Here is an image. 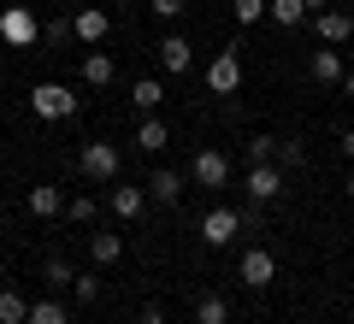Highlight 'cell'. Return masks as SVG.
<instances>
[{
	"instance_id": "1",
	"label": "cell",
	"mask_w": 354,
	"mask_h": 324,
	"mask_svg": "<svg viewBox=\"0 0 354 324\" xmlns=\"http://www.w3.org/2000/svg\"><path fill=\"white\" fill-rule=\"evenodd\" d=\"M30 113L48 118V124H59V118L77 113V95H71L65 83H36V88H30Z\"/></svg>"
},
{
	"instance_id": "2",
	"label": "cell",
	"mask_w": 354,
	"mask_h": 324,
	"mask_svg": "<svg viewBox=\"0 0 354 324\" xmlns=\"http://www.w3.org/2000/svg\"><path fill=\"white\" fill-rule=\"evenodd\" d=\"M236 236H242V207H213L201 218V242L207 248H230Z\"/></svg>"
},
{
	"instance_id": "3",
	"label": "cell",
	"mask_w": 354,
	"mask_h": 324,
	"mask_svg": "<svg viewBox=\"0 0 354 324\" xmlns=\"http://www.w3.org/2000/svg\"><path fill=\"white\" fill-rule=\"evenodd\" d=\"M77 165H83V177H95V183H118V148L113 142H83Z\"/></svg>"
},
{
	"instance_id": "4",
	"label": "cell",
	"mask_w": 354,
	"mask_h": 324,
	"mask_svg": "<svg viewBox=\"0 0 354 324\" xmlns=\"http://www.w3.org/2000/svg\"><path fill=\"white\" fill-rule=\"evenodd\" d=\"M189 177L201 189H225V177H230V160L218 148H195V160H189Z\"/></svg>"
},
{
	"instance_id": "5",
	"label": "cell",
	"mask_w": 354,
	"mask_h": 324,
	"mask_svg": "<svg viewBox=\"0 0 354 324\" xmlns=\"http://www.w3.org/2000/svg\"><path fill=\"white\" fill-rule=\"evenodd\" d=\"M0 36L12 41V48H30V41L41 36V24H36L30 6H6V12H0Z\"/></svg>"
},
{
	"instance_id": "6",
	"label": "cell",
	"mask_w": 354,
	"mask_h": 324,
	"mask_svg": "<svg viewBox=\"0 0 354 324\" xmlns=\"http://www.w3.org/2000/svg\"><path fill=\"white\" fill-rule=\"evenodd\" d=\"M207 88H213V95H236V88H242V59H236V48H225L213 65H207Z\"/></svg>"
},
{
	"instance_id": "7",
	"label": "cell",
	"mask_w": 354,
	"mask_h": 324,
	"mask_svg": "<svg viewBox=\"0 0 354 324\" xmlns=\"http://www.w3.org/2000/svg\"><path fill=\"white\" fill-rule=\"evenodd\" d=\"M236 277H242L248 289H272V277H278V260H272L266 248H248V254H242V265H236Z\"/></svg>"
},
{
	"instance_id": "8",
	"label": "cell",
	"mask_w": 354,
	"mask_h": 324,
	"mask_svg": "<svg viewBox=\"0 0 354 324\" xmlns=\"http://www.w3.org/2000/svg\"><path fill=\"white\" fill-rule=\"evenodd\" d=\"M106 207H113V218H142L148 189H142V183H113V189H106Z\"/></svg>"
},
{
	"instance_id": "9",
	"label": "cell",
	"mask_w": 354,
	"mask_h": 324,
	"mask_svg": "<svg viewBox=\"0 0 354 324\" xmlns=\"http://www.w3.org/2000/svg\"><path fill=\"white\" fill-rule=\"evenodd\" d=\"M307 77H313V83H325V88H342V53L337 48H313V59H307Z\"/></svg>"
},
{
	"instance_id": "10",
	"label": "cell",
	"mask_w": 354,
	"mask_h": 324,
	"mask_svg": "<svg viewBox=\"0 0 354 324\" xmlns=\"http://www.w3.org/2000/svg\"><path fill=\"white\" fill-rule=\"evenodd\" d=\"M313 18H319V41H325V48H337V41H354V18H348V12L325 6V12H313Z\"/></svg>"
},
{
	"instance_id": "11",
	"label": "cell",
	"mask_w": 354,
	"mask_h": 324,
	"mask_svg": "<svg viewBox=\"0 0 354 324\" xmlns=\"http://www.w3.org/2000/svg\"><path fill=\"white\" fill-rule=\"evenodd\" d=\"M283 195V171L278 165H248V200H272Z\"/></svg>"
},
{
	"instance_id": "12",
	"label": "cell",
	"mask_w": 354,
	"mask_h": 324,
	"mask_svg": "<svg viewBox=\"0 0 354 324\" xmlns=\"http://www.w3.org/2000/svg\"><path fill=\"white\" fill-rule=\"evenodd\" d=\"M160 100H165V83H160V77H136V83H130V106H136L142 118L160 113Z\"/></svg>"
},
{
	"instance_id": "13",
	"label": "cell",
	"mask_w": 354,
	"mask_h": 324,
	"mask_svg": "<svg viewBox=\"0 0 354 324\" xmlns=\"http://www.w3.org/2000/svg\"><path fill=\"white\" fill-rule=\"evenodd\" d=\"M71 30H77V41L101 48V41H106V12H101V6H83V12L71 18Z\"/></svg>"
},
{
	"instance_id": "14",
	"label": "cell",
	"mask_w": 354,
	"mask_h": 324,
	"mask_svg": "<svg viewBox=\"0 0 354 324\" xmlns=\"http://www.w3.org/2000/svg\"><path fill=\"white\" fill-rule=\"evenodd\" d=\"M189 65H195V48H189V41H183V36H165L160 41V71H189Z\"/></svg>"
},
{
	"instance_id": "15",
	"label": "cell",
	"mask_w": 354,
	"mask_h": 324,
	"mask_svg": "<svg viewBox=\"0 0 354 324\" xmlns=\"http://www.w3.org/2000/svg\"><path fill=\"white\" fill-rule=\"evenodd\" d=\"M136 148H142V153H165V148H171V130H165L160 118L148 113V118L136 124Z\"/></svg>"
},
{
	"instance_id": "16",
	"label": "cell",
	"mask_w": 354,
	"mask_h": 324,
	"mask_svg": "<svg viewBox=\"0 0 354 324\" xmlns=\"http://www.w3.org/2000/svg\"><path fill=\"white\" fill-rule=\"evenodd\" d=\"M88 260H95V265H118V260H124V236H113V230L88 236Z\"/></svg>"
},
{
	"instance_id": "17",
	"label": "cell",
	"mask_w": 354,
	"mask_h": 324,
	"mask_svg": "<svg viewBox=\"0 0 354 324\" xmlns=\"http://www.w3.org/2000/svg\"><path fill=\"white\" fill-rule=\"evenodd\" d=\"M113 71H118V65H113V53H101V48H95V53L83 59V83H88V88H106V83H113Z\"/></svg>"
},
{
	"instance_id": "18",
	"label": "cell",
	"mask_w": 354,
	"mask_h": 324,
	"mask_svg": "<svg viewBox=\"0 0 354 324\" xmlns=\"http://www.w3.org/2000/svg\"><path fill=\"white\" fill-rule=\"evenodd\" d=\"M59 207H65L59 183H36V189H30V212H36V218H59Z\"/></svg>"
},
{
	"instance_id": "19",
	"label": "cell",
	"mask_w": 354,
	"mask_h": 324,
	"mask_svg": "<svg viewBox=\"0 0 354 324\" xmlns=\"http://www.w3.org/2000/svg\"><path fill=\"white\" fill-rule=\"evenodd\" d=\"M195 324H230V301L225 295H201L195 301Z\"/></svg>"
},
{
	"instance_id": "20",
	"label": "cell",
	"mask_w": 354,
	"mask_h": 324,
	"mask_svg": "<svg viewBox=\"0 0 354 324\" xmlns=\"http://www.w3.org/2000/svg\"><path fill=\"white\" fill-rule=\"evenodd\" d=\"M0 324H30V301L18 289H0Z\"/></svg>"
},
{
	"instance_id": "21",
	"label": "cell",
	"mask_w": 354,
	"mask_h": 324,
	"mask_svg": "<svg viewBox=\"0 0 354 324\" xmlns=\"http://www.w3.org/2000/svg\"><path fill=\"white\" fill-rule=\"evenodd\" d=\"M153 200H165V207H171V200H183V177H177V171H153Z\"/></svg>"
},
{
	"instance_id": "22",
	"label": "cell",
	"mask_w": 354,
	"mask_h": 324,
	"mask_svg": "<svg viewBox=\"0 0 354 324\" xmlns=\"http://www.w3.org/2000/svg\"><path fill=\"white\" fill-rule=\"evenodd\" d=\"M266 18H272V24H283V30H295V24L307 18V6H301V0H272V12H266Z\"/></svg>"
},
{
	"instance_id": "23",
	"label": "cell",
	"mask_w": 354,
	"mask_h": 324,
	"mask_svg": "<svg viewBox=\"0 0 354 324\" xmlns=\"http://www.w3.org/2000/svg\"><path fill=\"white\" fill-rule=\"evenodd\" d=\"M278 160V136H248V165H272Z\"/></svg>"
},
{
	"instance_id": "24",
	"label": "cell",
	"mask_w": 354,
	"mask_h": 324,
	"mask_svg": "<svg viewBox=\"0 0 354 324\" xmlns=\"http://www.w3.org/2000/svg\"><path fill=\"white\" fill-rule=\"evenodd\" d=\"M30 324H71V312H65L59 301H36V307H30Z\"/></svg>"
},
{
	"instance_id": "25",
	"label": "cell",
	"mask_w": 354,
	"mask_h": 324,
	"mask_svg": "<svg viewBox=\"0 0 354 324\" xmlns=\"http://www.w3.org/2000/svg\"><path fill=\"white\" fill-rule=\"evenodd\" d=\"M230 12H236V24H260V18L272 12V0H236Z\"/></svg>"
},
{
	"instance_id": "26",
	"label": "cell",
	"mask_w": 354,
	"mask_h": 324,
	"mask_svg": "<svg viewBox=\"0 0 354 324\" xmlns=\"http://www.w3.org/2000/svg\"><path fill=\"white\" fill-rule=\"evenodd\" d=\"M95 212H101V200H95V195H77L71 207H65V218H71V225H88Z\"/></svg>"
},
{
	"instance_id": "27",
	"label": "cell",
	"mask_w": 354,
	"mask_h": 324,
	"mask_svg": "<svg viewBox=\"0 0 354 324\" xmlns=\"http://www.w3.org/2000/svg\"><path fill=\"white\" fill-rule=\"evenodd\" d=\"M71 295L83 301V307H88V301H101V277H95V271H77V283H71Z\"/></svg>"
},
{
	"instance_id": "28",
	"label": "cell",
	"mask_w": 354,
	"mask_h": 324,
	"mask_svg": "<svg viewBox=\"0 0 354 324\" xmlns=\"http://www.w3.org/2000/svg\"><path fill=\"white\" fill-rule=\"evenodd\" d=\"M301 160H307V148H301V142H278V160H272V165H278V171H295Z\"/></svg>"
},
{
	"instance_id": "29",
	"label": "cell",
	"mask_w": 354,
	"mask_h": 324,
	"mask_svg": "<svg viewBox=\"0 0 354 324\" xmlns=\"http://www.w3.org/2000/svg\"><path fill=\"white\" fill-rule=\"evenodd\" d=\"M48 283H53V289H71V283H77L71 260H48Z\"/></svg>"
},
{
	"instance_id": "30",
	"label": "cell",
	"mask_w": 354,
	"mask_h": 324,
	"mask_svg": "<svg viewBox=\"0 0 354 324\" xmlns=\"http://www.w3.org/2000/svg\"><path fill=\"white\" fill-rule=\"evenodd\" d=\"M148 6H153V18H183L189 0H148Z\"/></svg>"
},
{
	"instance_id": "31",
	"label": "cell",
	"mask_w": 354,
	"mask_h": 324,
	"mask_svg": "<svg viewBox=\"0 0 354 324\" xmlns=\"http://www.w3.org/2000/svg\"><path fill=\"white\" fill-rule=\"evenodd\" d=\"M136 324H165V312H160V307H142V318H136Z\"/></svg>"
},
{
	"instance_id": "32",
	"label": "cell",
	"mask_w": 354,
	"mask_h": 324,
	"mask_svg": "<svg viewBox=\"0 0 354 324\" xmlns=\"http://www.w3.org/2000/svg\"><path fill=\"white\" fill-rule=\"evenodd\" d=\"M337 148H342V153H348V160H354V124L342 130V142H337Z\"/></svg>"
},
{
	"instance_id": "33",
	"label": "cell",
	"mask_w": 354,
	"mask_h": 324,
	"mask_svg": "<svg viewBox=\"0 0 354 324\" xmlns=\"http://www.w3.org/2000/svg\"><path fill=\"white\" fill-rule=\"evenodd\" d=\"M301 6H307V12H325V6H330V0H301Z\"/></svg>"
},
{
	"instance_id": "34",
	"label": "cell",
	"mask_w": 354,
	"mask_h": 324,
	"mask_svg": "<svg viewBox=\"0 0 354 324\" xmlns=\"http://www.w3.org/2000/svg\"><path fill=\"white\" fill-rule=\"evenodd\" d=\"M342 95H348V100H354V71H348V77H342Z\"/></svg>"
},
{
	"instance_id": "35",
	"label": "cell",
	"mask_w": 354,
	"mask_h": 324,
	"mask_svg": "<svg viewBox=\"0 0 354 324\" xmlns=\"http://www.w3.org/2000/svg\"><path fill=\"white\" fill-rule=\"evenodd\" d=\"M342 195H354V171H348V183H342Z\"/></svg>"
},
{
	"instance_id": "36",
	"label": "cell",
	"mask_w": 354,
	"mask_h": 324,
	"mask_svg": "<svg viewBox=\"0 0 354 324\" xmlns=\"http://www.w3.org/2000/svg\"><path fill=\"white\" fill-rule=\"evenodd\" d=\"M106 6H130V0H106Z\"/></svg>"
},
{
	"instance_id": "37",
	"label": "cell",
	"mask_w": 354,
	"mask_h": 324,
	"mask_svg": "<svg viewBox=\"0 0 354 324\" xmlns=\"http://www.w3.org/2000/svg\"><path fill=\"white\" fill-rule=\"evenodd\" d=\"M0 277H6V260H0Z\"/></svg>"
}]
</instances>
